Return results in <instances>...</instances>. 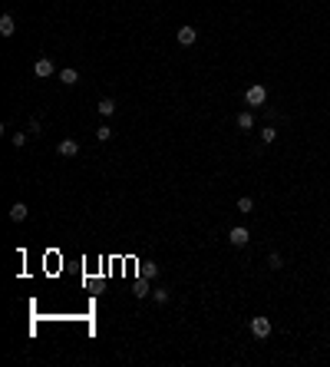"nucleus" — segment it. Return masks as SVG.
Wrapping results in <instances>:
<instances>
[{"instance_id":"nucleus-1","label":"nucleus","mask_w":330,"mask_h":367,"mask_svg":"<svg viewBox=\"0 0 330 367\" xmlns=\"http://www.w3.org/2000/svg\"><path fill=\"white\" fill-rule=\"evenodd\" d=\"M244 103H248V106H264V103H268V90H264L261 83L248 86V93H244Z\"/></svg>"},{"instance_id":"nucleus-2","label":"nucleus","mask_w":330,"mask_h":367,"mask_svg":"<svg viewBox=\"0 0 330 367\" xmlns=\"http://www.w3.org/2000/svg\"><path fill=\"white\" fill-rule=\"evenodd\" d=\"M251 334H255L257 341H264L271 334V321L268 318H251Z\"/></svg>"},{"instance_id":"nucleus-3","label":"nucleus","mask_w":330,"mask_h":367,"mask_svg":"<svg viewBox=\"0 0 330 367\" xmlns=\"http://www.w3.org/2000/svg\"><path fill=\"white\" fill-rule=\"evenodd\" d=\"M33 73H37V76H43V80H46V76H53V73H56L53 60H50V56H43V60H37V63H33Z\"/></svg>"},{"instance_id":"nucleus-4","label":"nucleus","mask_w":330,"mask_h":367,"mask_svg":"<svg viewBox=\"0 0 330 367\" xmlns=\"http://www.w3.org/2000/svg\"><path fill=\"white\" fill-rule=\"evenodd\" d=\"M248 239H251V235H248V228H241V225H235V228L228 232V241H231L235 248H241V245H248Z\"/></svg>"},{"instance_id":"nucleus-5","label":"nucleus","mask_w":330,"mask_h":367,"mask_svg":"<svg viewBox=\"0 0 330 367\" xmlns=\"http://www.w3.org/2000/svg\"><path fill=\"white\" fill-rule=\"evenodd\" d=\"M195 40H198L195 27H179V43H182V47H192Z\"/></svg>"},{"instance_id":"nucleus-6","label":"nucleus","mask_w":330,"mask_h":367,"mask_svg":"<svg viewBox=\"0 0 330 367\" xmlns=\"http://www.w3.org/2000/svg\"><path fill=\"white\" fill-rule=\"evenodd\" d=\"M56 152H60V156H66V159H70V156H76V152H79V143H76V139H63V143H60V146H56Z\"/></svg>"},{"instance_id":"nucleus-7","label":"nucleus","mask_w":330,"mask_h":367,"mask_svg":"<svg viewBox=\"0 0 330 367\" xmlns=\"http://www.w3.org/2000/svg\"><path fill=\"white\" fill-rule=\"evenodd\" d=\"M27 215H30V208H27L23 202H14V205H10V222H23Z\"/></svg>"},{"instance_id":"nucleus-8","label":"nucleus","mask_w":330,"mask_h":367,"mask_svg":"<svg viewBox=\"0 0 330 367\" xmlns=\"http://www.w3.org/2000/svg\"><path fill=\"white\" fill-rule=\"evenodd\" d=\"M60 83H66V86H76V83H79V73H76L73 66H70V70H60Z\"/></svg>"},{"instance_id":"nucleus-9","label":"nucleus","mask_w":330,"mask_h":367,"mask_svg":"<svg viewBox=\"0 0 330 367\" xmlns=\"http://www.w3.org/2000/svg\"><path fill=\"white\" fill-rule=\"evenodd\" d=\"M14 30H17V27H14V17L3 14V17H0V33H3V37H14Z\"/></svg>"},{"instance_id":"nucleus-10","label":"nucleus","mask_w":330,"mask_h":367,"mask_svg":"<svg viewBox=\"0 0 330 367\" xmlns=\"http://www.w3.org/2000/svg\"><path fill=\"white\" fill-rule=\"evenodd\" d=\"M155 275H159V265H155V261H146L142 271H139V278H146V281H152Z\"/></svg>"},{"instance_id":"nucleus-11","label":"nucleus","mask_w":330,"mask_h":367,"mask_svg":"<svg viewBox=\"0 0 330 367\" xmlns=\"http://www.w3.org/2000/svg\"><path fill=\"white\" fill-rule=\"evenodd\" d=\"M112 112H116V99H109V96L99 99V116H112Z\"/></svg>"},{"instance_id":"nucleus-12","label":"nucleus","mask_w":330,"mask_h":367,"mask_svg":"<svg viewBox=\"0 0 330 367\" xmlns=\"http://www.w3.org/2000/svg\"><path fill=\"white\" fill-rule=\"evenodd\" d=\"M238 129H255V116L251 112H238Z\"/></svg>"},{"instance_id":"nucleus-13","label":"nucleus","mask_w":330,"mask_h":367,"mask_svg":"<svg viewBox=\"0 0 330 367\" xmlns=\"http://www.w3.org/2000/svg\"><path fill=\"white\" fill-rule=\"evenodd\" d=\"M274 139H277V129L274 126H264V129H261V143H274Z\"/></svg>"},{"instance_id":"nucleus-14","label":"nucleus","mask_w":330,"mask_h":367,"mask_svg":"<svg viewBox=\"0 0 330 367\" xmlns=\"http://www.w3.org/2000/svg\"><path fill=\"white\" fill-rule=\"evenodd\" d=\"M132 294H135V298H146V294H149V281H146V278L135 281V291H132Z\"/></svg>"},{"instance_id":"nucleus-15","label":"nucleus","mask_w":330,"mask_h":367,"mask_svg":"<svg viewBox=\"0 0 330 367\" xmlns=\"http://www.w3.org/2000/svg\"><path fill=\"white\" fill-rule=\"evenodd\" d=\"M268 268H284V261H281V255H277V252H271V255H268Z\"/></svg>"},{"instance_id":"nucleus-16","label":"nucleus","mask_w":330,"mask_h":367,"mask_svg":"<svg viewBox=\"0 0 330 367\" xmlns=\"http://www.w3.org/2000/svg\"><path fill=\"white\" fill-rule=\"evenodd\" d=\"M251 208H255V202H251V199H248V195H244V199H238V212H244V215H248V212H251Z\"/></svg>"},{"instance_id":"nucleus-17","label":"nucleus","mask_w":330,"mask_h":367,"mask_svg":"<svg viewBox=\"0 0 330 367\" xmlns=\"http://www.w3.org/2000/svg\"><path fill=\"white\" fill-rule=\"evenodd\" d=\"M152 298H155L159 304H165V301H168V288H155V291H152Z\"/></svg>"},{"instance_id":"nucleus-18","label":"nucleus","mask_w":330,"mask_h":367,"mask_svg":"<svg viewBox=\"0 0 330 367\" xmlns=\"http://www.w3.org/2000/svg\"><path fill=\"white\" fill-rule=\"evenodd\" d=\"M109 136H112V129H109V126H99V129H96V139H99V143H106Z\"/></svg>"},{"instance_id":"nucleus-19","label":"nucleus","mask_w":330,"mask_h":367,"mask_svg":"<svg viewBox=\"0 0 330 367\" xmlns=\"http://www.w3.org/2000/svg\"><path fill=\"white\" fill-rule=\"evenodd\" d=\"M14 146H27V132H14Z\"/></svg>"}]
</instances>
